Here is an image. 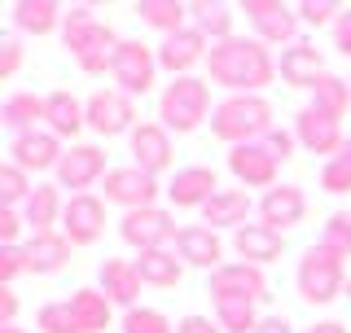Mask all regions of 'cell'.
I'll list each match as a JSON object with an SVG mask.
<instances>
[{
	"label": "cell",
	"mask_w": 351,
	"mask_h": 333,
	"mask_svg": "<svg viewBox=\"0 0 351 333\" xmlns=\"http://www.w3.org/2000/svg\"><path fill=\"white\" fill-rule=\"evenodd\" d=\"M206 71H211V84L228 88V97H263V88L277 79V58L263 40L233 36L224 44H211Z\"/></svg>",
	"instance_id": "1"
},
{
	"label": "cell",
	"mask_w": 351,
	"mask_h": 333,
	"mask_svg": "<svg viewBox=\"0 0 351 333\" xmlns=\"http://www.w3.org/2000/svg\"><path fill=\"white\" fill-rule=\"evenodd\" d=\"M62 44H66V53L75 58V66H80L84 75H101V71H110V62H114V53H119L123 40L114 36L110 22H97L88 5H75V9H66Z\"/></svg>",
	"instance_id": "2"
},
{
	"label": "cell",
	"mask_w": 351,
	"mask_h": 333,
	"mask_svg": "<svg viewBox=\"0 0 351 333\" xmlns=\"http://www.w3.org/2000/svg\"><path fill=\"white\" fill-rule=\"evenodd\" d=\"M215 106H211V79H197V75H180L162 88L158 97V123L176 132V136H189L202 123H211Z\"/></svg>",
	"instance_id": "3"
},
{
	"label": "cell",
	"mask_w": 351,
	"mask_h": 333,
	"mask_svg": "<svg viewBox=\"0 0 351 333\" xmlns=\"http://www.w3.org/2000/svg\"><path fill=\"white\" fill-rule=\"evenodd\" d=\"M272 132V101L268 97H224L211 114V136L224 145H255Z\"/></svg>",
	"instance_id": "4"
},
{
	"label": "cell",
	"mask_w": 351,
	"mask_h": 333,
	"mask_svg": "<svg viewBox=\"0 0 351 333\" xmlns=\"http://www.w3.org/2000/svg\"><path fill=\"white\" fill-rule=\"evenodd\" d=\"M294 281H299L303 303L325 307V303H334L338 294H347V259H343V254H334V250H325L321 241H316V246L303 250Z\"/></svg>",
	"instance_id": "5"
},
{
	"label": "cell",
	"mask_w": 351,
	"mask_h": 333,
	"mask_svg": "<svg viewBox=\"0 0 351 333\" xmlns=\"http://www.w3.org/2000/svg\"><path fill=\"white\" fill-rule=\"evenodd\" d=\"M158 49H149L145 40H123L114 53V62H110V79H114L119 92H128L132 101L136 97H145L154 79H158Z\"/></svg>",
	"instance_id": "6"
},
{
	"label": "cell",
	"mask_w": 351,
	"mask_h": 333,
	"mask_svg": "<svg viewBox=\"0 0 351 333\" xmlns=\"http://www.w3.org/2000/svg\"><path fill=\"white\" fill-rule=\"evenodd\" d=\"M119 237L128 241L132 250H167L176 237H180V228H176V215L162 206H145V210H128L123 219H119Z\"/></svg>",
	"instance_id": "7"
},
{
	"label": "cell",
	"mask_w": 351,
	"mask_h": 333,
	"mask_svg": "<svg viewBox=\"0 0 351 333\" xmlns=\"http://www.w3.org/2000/svg\"><path fill=\"white\" fill-rule=\"evenodd\" d=\"M88 132H97L101 140L123 136V132L132 136L136 132V101L119 88H97L88 97Z\"/></svg>",
	"instance_id": "8"
},
{
	"label": "cell",
	"mask_w": 351,
	"mask_h": 333,
	"mask_svg": "<svg viewBox=\"0 0 351 333\" xmlns=\"http://www.w3.org/2000/svg\"><path fill=\"white\" fill-rule=\"evenodd\" d=\"M58 188H71V197H80V193H88L97 180H106L110 175V166H106V149L101 145H66V153H62V162H58Z\"/></svg>",
	"instance_id": "9"
},
{
	"label": "cell",
	"mask_w": 351,
	"mask_h": 333,
	"mask_svg": "<svg viewBox=\"0 0 351 333\" xmlns=\"http://www.w3.org/2000/svg\"><path fill=\"white\" fill-rule=\"evenodd\" d=\"M241 14L250 18V27H255V40L281 44V49L299 44V9L281 5V0H246Z\"/></svg>",
	"instance_id": "10"
},
{
	"label": "cell",
	"mask_w": 351,
	"mask_h": 333,
	"mask_svg": "<svg viewBox=\"0 0 351 333\" xmlns=\"http://www.w3.org/2000/svg\"><path fill=\"white\" fill-rule=\"evenodd\" d=\"M106 188V202L110 206H123L128 210H145V206H158V180L154 175H145L141 166H110V175L101 180Z\"/></svg>",
	"instance_id": "11"
},
{
	"label": "cell",
	"mask_w": 351,
	"mask_h": 333,
	"mask_svg": "<svg viewBox=\"0 0 351 333\" xmlns=\"http://www.w3.org/2000/svg\"><path fill=\"white\" fill-rule=\"evenodd\" d=\"M224 298H233V303H259V298H268V276L263 268L255 263H224V268L211 272V303H224Z\"/></svg>",
	"instance_id": "12"
},
{
	"label": "cell",
	"mask_w": 351,
	"mask_h": 333,
	"mask_svg": "<svg viewBox=\"0 0 351 333\" xmlns=\"http://www.w3.org/2000/svg\"><path fill=\"white\" fill-rule=\"evenodd\" d=\"M206 58H211V40H206L202 31H193V27L176 31V36H162V44H158V66L171 75V79L193 75V66H202Z\"/></svg>",
	"instance_id": "13"
},
{
	"label": "cell",
	"mask_w": 351,
	"mask_h": 333,
	"mask_svg": "<svg viewBox=\"0 0 351 333\" xmlns=\"http://www.w3.org/2000/svg\"><path fill=\"white\" fill-rule=\"evenodd\" d=\"M255 215H259V224L263 228H272V232H290V228H299L303 224V215H307V197H303V188L299 184H277V188H268V193L255 202Z\"/></svg>",
	"instance_id": "14"
},
{
	"label": "cell",
	"mask_w": 351,
	"mask_h": 333,
	"mask_svg": "<svg viewBox=\"0 0 351 333\" xmlns=\"http://www.w3.org/2000/svg\"><path fill=\"white\" fill-rule=\"evenodd\" d=\"M106 232V202L97 193H80L71 197L62 210V237L71 246H93L97 237Z\"/></svg>",
	"instance_id": "15"
},
{
	"label": "cell",
	"mask_w": 351,
	"mask_h": 333,
	"mask_svg": "<svg viewBox=\"0 0 351 333\" xmlns=\"http://www.w3.org/2000/svg\"><path fill=\"white\" fill-rule=\"evenodd\" d=\"M66 145L58 136H53L49 127L40 132H27V136H14L9 140V162H18L27 175H40V171H58Z\"/></svg>",
	"instance_id": "16"
},
{
	"label": "cell",
	"mask_w": 351,
	"mask_h": 333,
	"mask_svg": "<svg viewBox=\"0 0 351 333\" xmlns=\"http://www.w3.org/2000/svg\"><path fill=\"white\" fill-rule=\"evenodd\" d=\"M176 149H171V132L162 123H136L132 132V166H141L145 175L158 180L162 171H171Z\"/></svg>",
	"instance_id": "17"
},
{
	"label": "cell",
	"mask_w": 351,
	"mask_h": 333,
	"mask_svg": "<svg viewBox=\"0 0 351 333\" xmlns=\"http://www.w3.org/2000/svg\"><path fill=\"white\" fill-rule=\"evenodd\" d=\"M277 158L268 153V145L263 140H255V145H237L228 149V171H233V180L241 188H277Z\"/></svg>",
	"instance_id": "18"
},
{
	"label": "cell",
	"mask_w": 351,
	"mask_h": 333,
	"mask_svg": "<svg viewBox=\"0 0 351 333\" xmlns=\"http://www.w3.org/2000/svg\"><path fill=\"white\" fill-rule=\"evenodd\" d=\"M294 136H299V149L307 153H329V158H338L343 153V123L338 119H329L321 114V110H312V106H303L299 114H294Z\"/></svg>",
	"instance_id": "19"
},
{
	"label": "cell",
	"mask_w": 351,
	"mask_h": 333,
	"mask_svg": "<svg viewBox=\"0 0 351 333\" xmlns=\"http://www.w3.org/2000/svg\"><path fill=\"white\" fill-rule=\"evenodd\" d=\"M162 193H167V202L176 210H202L219 193V180H215L211 166H180V171L167 180Z\"/></svg>",
	"instance_id": "20"
},
{
	"label": "cell",
	"mask_w": 351,
	"mask_h": 333,
	"mask_svg": "<svg viewBox=\"0 0 351 333\" xmlns=\"http://www.w3.org/2000/svg\"><path fill=\"white\" fill-rule=\"evenodd\" d=\"M176 254L184 259V268H206V272L224 268V241L206 224H184L176 237Z\"/></svg>",
	"instance_id": "21"
},
{
	"label": "cell",
	"mask_w": 351,
	"mask_h": 333,
	"mask_svg": "<svg viewBox=\"0 0 351 333\" xmlns=\"http://www.w3.org/2000/svg\"><path fill=\"white\" fill-rule=\"evenodd\" d=\"M277 75H281L290 88H307V92H312V88L321 84L329 71H325L321 49H316V44H307V40H299V44H290V49H281Z\"/></svg>",
	"instance_id": "22"
},
{
	"label": "cell",
	"mask_w": 351,
	"mask_h": 333,
	"mask_svg": "<svg viewBox=\"0 0 351 333\" xmlns=\"http://www.w3.org/2000/svg\"><path fill=\"white\" fill-rule=\"evenodd\" d=\"M233 250L241 263H255V268H268L285 254V232H272L263 224H241L233 232Z\"/></svg>",
	"instance_id": "23"
},
{
	"label": "cell",
	"mask_w": 351,
	"mask_h": 333,
	"mask_svg": "<svg viewBox=\"0 0 351 333\" xmlns=\"http://www.w3.org/2000/svg\"><path fill=\"white\" fill-rule=\"evenodd\" d=\"M22 250H27V276H53L71 263V241L62 237V228L58 232H31L22 241Z\"/></svg>",
	"instance_id": "24"
},
{
	"label": "cell",
	"mask_w": 351,
	"mask_h": 333,
	"mask_svg": "<svg viewBox=\"0 0 351 333\" xmlns=\"http://www.w3.org/2000/svg\"><path fill=\"white\" fill-rule=\"evenodd\" d=\"M141 272H136V263H128V259H106L101 263V290L114 307H123V312H132L136 307V298H141Z\"/></svg>",
	"instance_id": "25"
},
{
	"label": "cell",
	"mask_w": 351,
	"mask_h": 333,
	"mask_svg": "<svg viewBox=\"0 0 351 333\" xmlns=\"http://www.w3.org/2000/svg\"><path fill=\"white\" fill-rule=\"evenodd\" d=\"M44 119H49V97H36V92H9L5 106H0V123L14 132V136L40 132Z\"/></svg>",
	"instance_id": "26"
},
{
	"label": "cell",
	"mask_w": 351,
	"mask_h": 333,
	"mask_svg": "<svg viewBox=\"0 0 351 333\" xmlns=\"http://www.w3.org/2000/svg\"><path fill=\"white\" fill-rule=\"evenodd\" d=\"M44 127L58 140L75 145V136L88 127V101H80L75 92H49V119H44Z\"/></svg>",
	"instance_id": "27"
},
{
	"label": "cell",
	"mask_w": 351,
	"mask_h": 333,
	"mask_svg": "<svg viewBox=\"0 0 351 333\" xmlns=\"http://www.w3.org/2000/svg\"><path fill=\"white\" fill-rule=\"evenodd\" d=\"M250 210H255V202H250L246 188H219L211 202L202 206V224L215 228V232H219V228H233V232H237L241 224H246Z\"/></svg>",
	"instance_id": "28"
},
{
	"label": "cell",
	"mask_w": 351,
	"mask_h": 333,
	"mask_svg": "<svg viewBox=\"0 0 351 333\" xmlns=\"http://www.w3.org/2000/svg\"><path fill=\"white\" fill-rule=\"evenodd\" d=\"M18 210H22V219H27L31 232H58L62 228V210H66L62 188L58 184H36V193H31Z\"/></svg>",
	"instance_id": "29"
},
{
	"label": "cell",
	"mask_w": 351,
	"mask_h": 333,
	"mask_svg": "<svg viewBox=\"0 0 351 333\" xmlns=\"http://www.w3.org/2000/svg\"><path fill=\"white\" fill-rule=\"evenodd\" d=\"M9 14H14V27L27 31V36H53L66 22V9L58 0H18Z\"/></svg>",
	"instance_id": "30"
},
{
	"label": "cell",
	"mask_w": 351,
	"mask_h": 333,
	"mask_svg": "<svg viewBox=\"0 0 351 333\" xmlns=\"http://www.w3.org/2000/svg\"><path fill=\"white\" fill-rule=\"evenodd\" d=\"M71 312H75V320H80V333H106L110 329V320H114V303L101 294V290H75L71 298Z\"/></svg>",
	"instance_id": "31"
},
{
	"label": "cell",
	"mask_w": 351,
	"mask_h": 333,
	"mask_svg": "<svg viewBox=\"0 0 351 333\" xmlns=\"http://www.w3.org/2000/svg\"><path fill=\"white\" fill-rule=\"evenodd\" d=\"M136 272H141L145 285H154V290H176L180 276H184V259L176 250H145L136 259Z\"/></svg>",
	"instance_id": "32"
},
{
	"label": "cell",
	"mask_w": 351,
	"mask_h": 333,
	"mask_svg": "<svg viewBox=\"0 0 351 333\" xmlns=\"http://www.w3.org/2000/svg\"><path fill=\"white\" fill-rule=\"evenodd\" d=\"M233 9L228 5H211V0H193L189 5V27L193 31H202L211 44H224V40H233Z\"/></svg>",
	"instance_id": "33"
},
{
	"label": "cell",
	"mask_w": 351,
	"mask_h": 333,
	"mask_svg": "<svg viewBox=\"0 0 351 333\" xmlns=\"http://www.w3.org/2000/svg\"><path fill=\"white\" fill-rule=\"evenodd\" d=\"M136 18L145 22V27L162 31V36H176V31L189 27V5H180V0H136Z\"/></svg>",
	"instance_id": "34"
},
{
	"label": "cell",
	"mask_w": 351,
	"mask_h": 333,
	"mask_svg": "<svg viewBox=\"0 0 351 333\" xmlns=\"http://www.w3.org/2000/svg\"><path fill=\"white\" fill-rule=\"evenodd\" d=\"M312 110H321V114L343 123V114L351 110V84L338 79V75H325V79L312 88Z\"/></svg>",
	"instance_id": "35"
},
{
	"label": "cell",
	"mask_w": 351,
	"mask_h": 333,
	"mask_svg": "<svg viewBox=\"0 0 351 333\" xmlns=\"http://www.w3.org/2000/svg\"><path fill=\"white\" fill-rule=\"evenodd\" d=\"M215 320L224 333H255L259 329V312L255 303H233V298H224V303H215Z\"/></svg>",
	"instance_id": "36"
},
{
	"label": "cell",
	"mask_w": 351,
	"mask_h": 333,
	"mask_svg": "<svg viewBox=\"0 0 351 333\" xmlns=\"http://www.w3.org/2000/svg\"><path fill=\"white\" fill-rule=\"evenodd\" d=\"M31 193H36L31 175L22 171L18 162H0V202H5V206H22Z\"/></svg>",
	"instance_id": "37"
},
{
	"label": "cell",
	"mask_w": 351,
	"mask_h": 333,
	"mask_svg": "<svg viewBox=\"0 0 351 333\" xmlns=\"http://www.w3.org/2000/svg\"><path fill=\"white\" fill-rule=\"evenodd\" d=\"M321 246L334 250V254H343V259H351V215H347V210H334V215L325 219Z\"/></svg>",
	"instance_id": "38"
},
{
	"label": "cell",
	"mask_w": 351,
	"mask_h": 333,
	"mask_svg": "<svg viewBox=\"0 0 351 333\" xmlns=\"http://www.w3.org/2000/svg\"><path fill=\"white\" fill-rule=\"evenodd\" d=\"M36 329L40 333H80V320H75L71 303H44L36 312Z\"/></svg>",
	"instance_id": "39"
},
{
	"label": "cell",
	"mask_w": 351,
	"mask_h": 333,
	"mask_svg": "<svg viewBox=\"0 0 351 333\" xmlns=\"http://www.w3.org/2000/svg\"><path fill=\"white\" fill-rule=\"evenodd\" d=\"M123 333H176V325L162 312H154V307H132V312H123V325H119Z\"/></svg>",
	"instance_id": "40"
},
{
	"label": "cell",
	"mask_w": 351,
	"mask_h": 333,
	"mask_svg": "<svg viewBox=\"0 0 351 333\" xmlns=\"http://www.w3.org/2000/svg\"><path fill=\"white\" fill-rule=\"evenodd\" d=\"M294 9H299V22H307V27H334L347 5H334V0H303V5H294Z\"/></svg>",
	"instance_id": "41"
},
{
	"label": "cell",
	"mask_w": 351,
	"mask_h": 333,
	"mask_svg": "<svg viewBox=\"0 0 351 333\" xmlns=\"http://www.w3.org/2000/svg\"><path fill=\"white\" fill-rule=\"evenodd\" d=\"M321 188L334 193V197H347L351 193V162L347 158H329L321 166Z\"/></svg>",
	"instance_id": "42"
},
{
	"label": "cell",
	"mask_w": 351,
	"mask_h": 333,
	"mask_svg": "<svg viewBox=\"0 0 351 333\" xmlns=\"http://www.w3.org/2000/svg\"><path fill=\"white\" fill-rule=\"evenodd\" d=\"M27 272V250L22 246H0V285H14Z\"/></svg>",
	"instance_id": "43"
},
{
	"label": "cell",
	"mask_w": 351,
	"mask_h": 333,
	"mask_svg": "<svg viewBox=\"0 0 351 333\" xmlns=\"http://www.w3.org/2000/svg\"><path fill=\"white\" fill-rule=\"evenodd\" d=\"M263 145H268V153L277 162H285V158H294V149H299V136H294V127L285 132V127H272L268 136H263Z\"/></svg>",
	"instance_id": "44"
},
{
	"label": "cell",
	"mask_w": 351,
	"mask_h": 333,
	"mask_svg": "<svg viewBox=\"0 0 351 333\" xmlns=\"http://www.w3.org/2000/svg\"><path fill=\"white\" fill-rule=\"evenodd\" d=\"M22 228H27V219H22L18 206H0V246H22Z\"/></svg>",
	"instance_id": "45"
},
{
	"label": "cell",
	"mask_w": 351,
	"mask_h": 333,
	"mask_svg": "<svg viewBox=\"0 0 351 333\" xmlns=\"http://www.w3.org/2000/svg\"><path fill=\"white\" fill-rule=\"evenodd\" d=\"M18 66H22V44L5 40V44H0V79H14Z\"/></svg>",
	"instance_id": "46"
},
{
	"label": "cell",
	"mask_w": 351,
	"mask_h": 333,
	"mask_svg": "<svg viewBox=\"0 0 351 333\" xmlns=\"http://www.w3.org/2000/svg\"><path fill=\"white\" fill-rule=\"evenodd\" d=\"M329 36H334V49L343 53V58H351V9L338 14V22L329 27Z\"/></svg>",
	"instance_id": "47"
},
{
	"label": "cell",
	"mask_w": 351,
	"mask_h": 333,
	"mask_svg": "<svg viewBox=\"0 0 351 333\" xmlns=\"http://www.w3.org/2000/svg\"><path fill=\"white\" fill-rule=\"evenodd\" d=\"M176 333H224V329H219V320H211V316H184L180 325H176Z\"/></svg>",
	"instance_id": "48"
},
{
	"label": "cell",
	"mask_w": 351,
	"mask_h": 333,
	"mask_svg": "<svg viewBox=\"0 0 351 333\" xmlns=\"http://www.w3.org/2000/svg\"><path fill=\"white\" fill-rule=\"evenodd\" d=\"M14 316H18V294L14 285H0V329L14 325Z\"/></svg>",
	"instance_id": "49"
},
{
	"label": "cell",
	"mask_w": 351,
	"mask_h": 333,
	"mask_svg": "<svg viewBox=\"0 0 351 333\" xmlns=\"http://www.w3.org/2000/svg\"><path fill=\"white\" fill-rule=\"evenodd\" d=\"M255 333H294V325H290L285 316H263Z\"/></svg>",
	"instance_id": "50"
},
{
	"label": "cell",
	"mask_w": 351,
	"mask_h": 333,
	"mask_svg": "<svg viewBox=\"0 0 351 333\" xmlns=\"http://www.w3.org/2000/svg\"><path fill=\"white\" fill-rule=\"evenodd\" d=\"M303 333H347V325H343V320H316V325L303 329Z\"/></svg>",
	"instance_id": "51"
},
{
	"label": "cell",
	"mask_w": 351,
	"mask_h": 333,
	"mask_svg": "<svg viewBox=\"0 0 351 333\" xmlns=\"http://www.w3.org/2000/svg\"><path fill=\"white\" fill-rule=\"evenodd\" d=\"M338 158H347V162H351V136L343 140V153H338Z\"/></svg>",
	"instance_id": "52"
},
{
	"label": "cell",
	"mask_w": 351,
	"mask_h": 333,
	"mask_svg": "<svg viewBox=\"0 0 351 333\" xmlns=\"http://www.w3.org/2000/svg\"><path fill=\"white\" fill-rule=\"evenodd\" d=\"M0 333H27V329H18V325H5V329H0Z\"/></svg>",
	"instance_id": "53"
},
{
	"label": "cell",
	"mask_w": 351,
	"mask_h": 333,
	"mask_svg": "<svg viewBox=\"0 0 351 333\" xmlns=\"http://www.w3.org/2000/svg\"><path fill=\"white\" fill-rule=\"evenodd\" d=\"M347 298H351V281H347Z\"/></svg>",
	"instance_id": "54"
},
{
	"label": "cell",
	"mask_w": 351,
	"mask_h": 333,
	"mask_svg": "<svg viewBox=\"0 0 351 333\" xmlns=\"http://www.w3.org/2000/svg\"><path fill=\"white\" fill-rule=\"evenodd\" d=\"M347 84H351V79H347Z\"/></svg>",
	"instance_id": "55"
}]
</instances>
